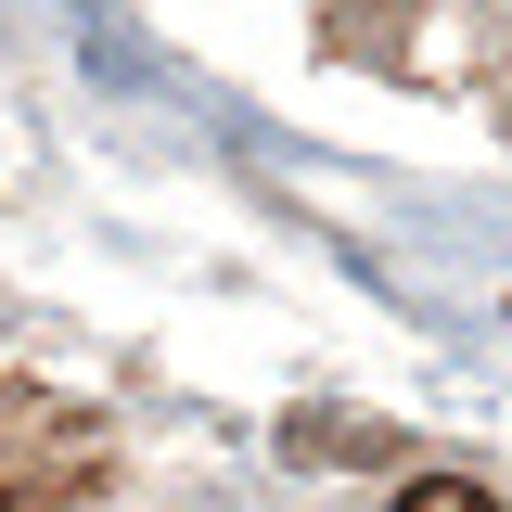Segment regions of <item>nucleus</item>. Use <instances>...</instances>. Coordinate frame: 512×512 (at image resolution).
<instances>
[{"mask_svg": "<svg viewBox=\"0 0 512 512\" xmlns=\"http://www.w3.org/2000/svg\"><path fill=\"white\" fill-rule=\"evenodd\" d=\"M384 512H512V500H500V487H474V474H410Z\"/></svg>", "mask_w": 512, "mask_h": 512, "instance_id": "obj_2", "label": "nucleus"}, {"mask_svg": "<svg viewBox=\"0 0 512 512\" xmlns=\"http://www.w3.org/2000/svg\"><path fill=\"white\" fill-rule=\"evenodd\" d=\"M410 13H423V0H333V13H320V52H346V64H410Z\"/></svg>", "mask_w": 512, "mask_h": 512, "instance_id": "obj_1", "label": "nucleus"}, {"mask_svg": "<svg viewBox=\"0 0 512 512\" xmlns=\"http://www.w3.org/2000/svg\"><path fill=\"white\" fill-rule=\"evenodd\" d=\"M282 448H295V461H384V423H320V410H308Z\"/></svg>", "mask_w": 512, "mask_h": 512, "instance_id": "obj_3", "label": "nucleus"}, {"mask_svg": "<svg viewBox=\"0 0 512 512\" xmlns=\"http://www.w3.org/2000/svg\"><path fill=\"white\" fill-rule=\"evenodd\" d=\"M0 512H13V487H0Z\"/></svg>", "mask_w": 512, "mask_h": 512, "instance_id": "obj_4", "label": "nucleus"}]
</instances>
